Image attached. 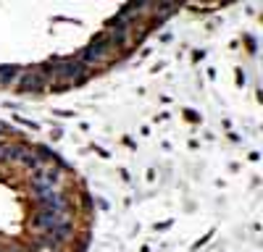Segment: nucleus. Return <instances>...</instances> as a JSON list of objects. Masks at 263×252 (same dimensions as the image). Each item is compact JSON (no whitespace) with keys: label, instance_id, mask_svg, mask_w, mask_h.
Segmentation results:
<instances>
[{"label":"nucleus","instance_id":"nucleus-1","mask_svg":"<svg viewBox=\"0 0 263 252\" xmlns=\"http://www.w3.org/2000/svg\"><path fill=\"white\" fill-rule=\"evenodd\" d=\"M71 210L69 207H40V213L34 216L32 226L40 234L55 237L61 244L71 237Z\"/></svg>","mask_w":263,"mask_h":252},{"label":"nucleus","instance_id":"nucleus-4","mask_svg":"<svg viewBox=\"0 0 263 252\" xmlns=\"http://www.w3.org/2000/svg\"><path fill=\"white\" fill-rule=\"evenodd\" d=\"M50 81L48 71L42 69V71H27V74H21V81H18V87L24 90V92H37V90H45Z\"/></svg>","mask_w":263,"mask_h":252},{"label":"nucleus","instance_id":"nucleus-2","mask_svg":"<svg viewBox=\"0 0 263 252\" xmlns=\"http://www.w3.org/2000/svg\"><path fill=\"white\" fill-rule=\"evenodd\" d=\"M45 71H48L50 81H69V84H74V81H82L87 76V63H82L79 58H74V60L55 63V66H50Z\"/></svg>","mask_w":263,"mask_h":252},{"label":"nucleus","instance_id":"nucleus-3","mask_svg":"<svg viewBox=\"0 0 263 252\" xmlns=\"http://www.w3.org/2000/svg\"><path fill=\"white\" fill-rule=\"evenodd\" d=\"M116 53V42H114V37L111 34H100L90 48H87L84 53H82V63H98V60H105V58H111Z\"/></svg>","mask_w":263,"mask_h":252}]
</instances>
